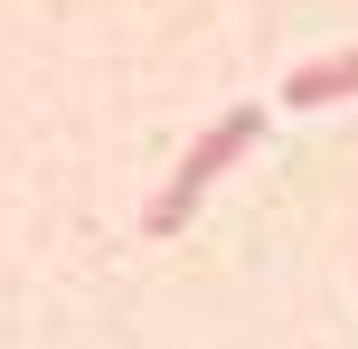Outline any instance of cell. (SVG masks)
Instances as JSON below:
<instances>
[{"mask_svg": "<svg viewBox=\"0 0 358 349\" xmlns=\"http://www.w3.org/2000/svg\"><path fill=\"white\" fill-rule=\"evenodd\" d=\"M255 132H264V104H236V113H217V123L198 132L189 151H179V170L161 180V199L142 208V218H151V236H179V227L198 218V199L217 189V170H227V161H245V142H255Z\"/></svg>", "mask_w": 358, "mask_h": 349, "instance_id": "6da1fadb", "label": "cell"}, {"mask_svg": "<svg viewBox=\"0 0 358 349\" xmlns=\"http://www.w3.org/2000/svg\"><path fill=\"white\" fill-rule=\"evenodd\" d=\"M349 94H358V48H349V57H321V66H292V76H283V104H292V113L349 104Z\"/></svg>", "mask_w": 358, "mask_h": 349, "instance_id": "7a4b0ae2", "label": "cell"}]
</instances>
